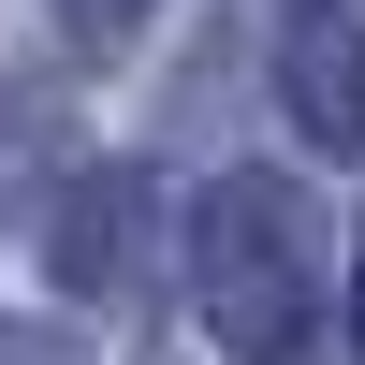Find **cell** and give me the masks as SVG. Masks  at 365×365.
<instances>
[{
	"mask_svg": "<svg viewBox=\"0 0 365 365\" xmlns=\"http://www.w3.org/2000/svg\"><path fill=\"white\" fill-rule=\"evenodd\" d=\"M190 307L234 365H307V336H322V220H307L292 175H205Z\"/></svg>",
	"mask_w": 365,
	"mask_h": 365,
	"instance_id": "obj_1",
	"label": "cell"
},
{
	"mask_svg": "<svg viewBox=\"0 0 365 365\" xmlns=\"http://www.w3.org/2000/svg\"><path fill=\"white\" fill-rule=\"evenodd\" d=\"M278 103L307 146L365 161V0H292L278 15Z\"/></svg>",
	"mask_w": 365,
	"mask_h": 365,
	"instance_id": "obj_2",
	"label": "cell"
},
{
	"mask_svg": "<svg viewBox=\"0 0 365 365\" xmlns=\"http://www.w3.org/2000/svg\"><path fill=\"white\" fill-rule=\"evenodd\" d=\"M146 220H161V190H146V175H117V161H88L73 190L44 205V263H58V292H73V307H117V292H132V263H146Z\"/></svg>",
	"mask_w": 365,
	"mask_h": 365,
	"instance_id": "obj_3",
	"label": "cell"
},
{
	"mask_svg": "<svg viewBox=\"0 0 365 365\" xmlns=\"http://www.w3.org/2000/svg\"><path fill=\"white\" fill-rule=\"evenodd\" d=\"M44 190H73V103L29 88V73H0V234H15Z\"/></svg>",
	"mask_w": 365,
	"mask_h": 365,
	"instance_id": "obj_4",
	"label": "cell"
},
{
	"mask_svg": "<svg viewBox=\"0 0 365 365\" xmlns=\"http://www.w3.org/2000/svg\"><path fill=\"white\" fill-rule=\"evenodd\" d=\"M44 15H58V29H73V44H132V29H146V15H161V0H44Z\"/></svg>",
	"mask_w": 365,
	"mask_h": 365,
	"instance_id": "obj_5",
	"label": "cell"
},
{
	"mask_svg": "<svg viewBox=\"0 0 365 365\" xmlns=\"http://www.w3.org/2000/svg\"><path fill=\"white\" fill-rule=\"evenodd\" d=\"M0 365H73V351H58L44 322H0Z\"/></svg>",
	"mask_w": 365,
	"mask_h": 365,
	"instance_id": "obj_6",
	"label": "cell"
},
{
	"mask_svg": "<svg viewBox=\"0 0 365 365\" xmlns=\"http://www.w3.org/2000/svg\"><path fill=\"white\" fill-rule=\"evenodd\" d=\"M351 322H365V234H351Z\"/></svg>",
	"mask_w": 365,
	"mask_h": 365,
	"instance_id": "obj_7",
	"label": "cell"
}]
</instances>
